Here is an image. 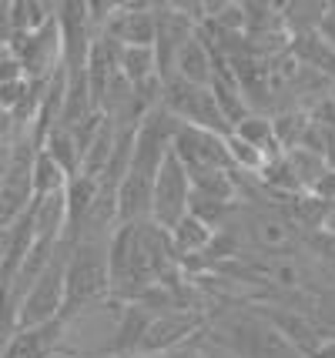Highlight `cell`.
<instances>
[{
    "label": "cell",
    "mask_w": 335,
    "mask_h": 358,
    "mask_svg": "<svg viewBox=\"0 0 335 358\" xmlns=\"http://www.w3.org/2000/svg\"><path fill=\"white\" fill-rule=\"evenodd\" d=\"M54 10H57V3H48V0H10V31L14 34L37 31L48 20H54Z\"/></svg>",
    "instance_id": "obj_20"
},
{
    "label": "cell",
    "mask_w": 335,
    "mask_h": 358,
    "mask_svg": "<svg viewBox=\"0 0 335 358\" xmlns=\"http://www.w3.org/2000/svg\"><path fill=\"white\" fill-rule=\"evenodd\" d=\"M37 148L64 171V178L80 174V151H78V141H74V131H67V127H61V124L50 127Z\"/></svg>",
    "instance_id": "obj_16"
},
{
    "label": "cell",
    "mask_w": 335,
    "mask_h": 358,
    "mask_svg": "<svg viewBox=\"0 0 335 358\" xmlns=\"http://www.w3.org/2000/svg\"><path fill=\"white\" fill-rule=\"evenodd\" d=\"M64 262H67V241L54 255V262L44 268V275L27 288V295L20 298L17 328H37L61 322V315H64Z\"/></svg>",
    "instance_id": "obj_6"
},
{
    "label": "cell",
    "mask_w": 335,
    "mask_h": 358,
    "mask_svg": "<svg viewBox=\"0 0 335 358\" xmlns=\"http://www.w3.org/2000/svg\"><path fill=\"white\" fill-rule=\"evenodd\" d=\"M168 78H178L185 84H194V87H208L211 84V78H215V54H211V44H205V37L198 31L175 50Z\"/></svg>",
    "instance_id": "obj_10"
},
{
    "label": "cell",
    "mask_w": 335,
    "mask_h": 358,
    "mask_svg": "<svg viewBox=\"0 0 335 358\" xmlns=\"http://www.w3.org/2000/svg\"><path fill=\"white\" fill-rule=\"evenodd\" d=\"M108 271H111V298L128 305L161 281H178L181 262L171 251L168 231L141 221V224H117L108 238Z\"/></svg>",
    "instance_id": "obj_1"
},
{
    "label": "cell",
    "mask_w": 335,
    "mask_h": 358,
    "mask_svg": "<svg viewBox=\"0 0 335 358\" xmlns=\"http://www.w3.org/2000/svg\"><path fill=\"white\" fill-rule=\"evenodd\" d=\"M269 117H271L275 144L282 148V155L302 144L305 131H308V114H305V108H282V110H275V114H269Z\"/></svg>",
    "instance_id": "obj_18"
},
{
    "label": "cell",
    "mask_w": 335,
    "mask_h": 358,
    "mask_svg": "<svg viewBox=\"0 0 335 358\" xmlns=\"http://www.w3.org/2000/svg\"><path fill=\"white\" fill-rule=\"evenodd\" d=\"M188 204H192V178L181 168V161L168 151L151 185V224L168 231L188 215Z\"/></svg>",
    "instance_id": "obj_7"
},
{
    "label": "cell",
    "mask_w": 335,
    "mask_h": 358,
    "mask_svg": "<svg viewBox=\"0 0 335 358\" xmlns=\"http://www.w3.org/2000/svg\"><path fill=\"white\" fill-rule=\"evenodd\" d=\"M185 352V348H181ZM181 352H171V355H131V358H181Z\"/></svg>",
    "instance_id": "obj_27"
},
{
    "label": "cell",
    "mask_w": 335,
    "mask_h": 358,
    "mask_svg": "<svg viewBox=\"0 0 335 358\" xmlns=\"http://www.w3.org/2000/svg\"><path fill=\"white\" fill-rule=\"evenodd\" d=\"M245 231H248V238H252V245L258 251H269V255L292 248V241H295V224L288 218H282L278 211H258V215H252L248 224H245Z\"/></svg>",
    "instance_id": "obj_14"
},
{
    "label": "cell",
    "mask_w": 335,
    "mask_h": 358,
    "mask_svg": "<svg viewBox=\"0 0 335 358\" xmlns=\"http://www.w3.org/2000/svg\"><path fill=\"white\" fill-rule=\"evenodd\" d=\"M64 338V322H50L37 328H17L14 338L3 345L0 358H50L61 348Z\"/></svg>",
    "instance_id": "obj_12"
},
{
    "label": "cell",
    "mask_w": 335,
    "mask_h": 358,
    "mask_svg": "<svg viewBox=\"0 0 335 358\" xmlns=\"http://www.w3.org/2000/svg\"><path fill=\"white\" fill-rule=\"evenodd\" d=\"M181 358H205V352H201V342L192 345V348H185V352H181Z\"/></svg>",
    "instance_id": "obj_25"
},
{
    "label": "cell",
    "mask_w": 335,
    "mask_h": 358,
    "mask_svg": "<svg viewBox=\"0 0 335 358\" xmlns=\"http://www.w3.org/2000/svg\"><path fill=\"white\" fill-rule=\"evenodd\" d=\"M27 80L24 78H10V80H0V110L3 114H14V108L27 97Z\"/></svg>",
    "instance_id": "obj_22"
},
{
    "label": "cell",
    "mask_w": 335,
    "mask_h": 358,
    "mask_svg": "<svg viewBox=\"0 0 335 358\" xmlns=\"http://www.w3.org/2000/svg\"><path fill=\"white\" fill-rule=\"evenodd\" d=\"M27 224H31L34 241H64L67 234V208L64 191L48 194V198H34L27 208Z\"/></svg>",
    "instance_id": "obj_13"
},
{
    "label": "cell",
    "mask_w": 335,
    "mask_h": 358,
    "mask_svg": "<svg viewBox=\"0 0 335 358\" xmlns=\"http://www.w3.org/2000/svg\"><path fill=\"white\" fill-rule=\"evenodd\" d=\"M10 0H0V47H10Z\"/></svg>",
    "instance_id": "obj_23"
},
{
    "label": "cell",
    "mask_w": 335,
    "mask_h": 358,
    "mask_svg": "<svg viewBox=\"0 0 335 358\" xmlns=\"http://www.w3.org/2000/svg\"><path fill=\"white\" fill-rule=\"evenodd\" d=\"M67 185L64 171L50 161L41 148H37V155H34V164H31V191L34 198H48V194H61Z\"/></svg>",
    "instance_id": "obj_21"
},
{
    "label": "cell",
    "mask_w": 335,
    "mask_h": 358,
    "mask_svg": "<svg viewBox=\"0 0 335 358\" xmlns=\"http://www.w3.org/2000/svg\"><path fill=\"white\" fill-rule=\"evenodd\" d=\"M171 155L181 161L188 178L208 171H231L228 151H224V138L211 134V131H201V127L178 124L175 138H171Z\"/></svg>",
    "instance_id": "obj_8"
},
{
    "label": "cell",
    "mask_w": 335,
    "mask_h": 358,
    "mask_svg": "<svg viewBox=\"0 0 335 358\" xmlns=\"http://www.w3.org/2000/svg\"><path fill=\"white\" fill-rule=\"evenodd\" d=\"M7 50H10V57L20 67V78L27 84H44L64 67L57 20H48L44 27H37L31 34H14Z\"/></svg>",
    "instance_id": "obj_5"
},
{
    "label": "cell",
    "mask_w": 335,
    "mask_h": 358,
    "mask_svg": "<svg viewBox=\"0 0 335 358\" xmlns=\"http://www.w3.org/2000/svg\"><path fill=\"white\" fill-rule=\"evenodd\" d=\"M117 74L128 80L131 87L141 84V80H148V78H158V57H155V47H121Z\"/></svg>",
    "instance_id": "obj_19"
},
{
    "label": "cell",
    "mask_w": 335,
    "mask_h": 358,
    "mask_svg": "<svg viewBox=\"0 0 335 358\" xmlns=\"http://www.w3.org/2000/svg\"><path fill=\"white\" fill-rule=\"evenodd\" d=\"M201 352H205V358H238L235 352H228V348H222V345L208 342L205 335H201Z\"/></svg>",
    "instance_id": "obj_24"
},
{
    "label": "cell",
    "mask_w": 335,
    "mask_h": 358,
    "mask_svg": "<svg viewBox=\"0 0 335 358\" xmlns=\"http://www.w3.org/2000/svg\"><path fill=\"white\" fill-rule=\"evenodd\" d=\"M231 134L241 141H248L252 148H258L262 155H265V161H275V157H282V148L275 144V134H271V117L269 114H248L245 121H238V124L231 127Z\"/></svg>",
    "instance_id": "obj_17"
},
{
    "label": "cell",
    "mask_w": 335,
    "mask_h": 358,
    "mask_svg": "<svg viewBox=\"0 0 335 358\" xmlns=\"http://www.w3.org/2000/svg\"><path fill=\"white\" fill-rule=\"evenodd\" d=\"M7 238H10V231H0V268H3V258H7Z\"/></svg>",
    "instance_id": "obj_26"
},
{
    "label": "cell",
    "mask_w": 335,
    "mask_h": 358,
    "mask_svg": "<svg viewBox=\"0 0 335 358\" xmlns=\"http://www.w3.org/2000/svg\"><path fill=\"white\" fill-rule=\"evenodd\" d=\"M205 338L238 358H305L278 328L255 308H238L205 325Z\"/></svg>",
    "instance_id": "obj_3"
},
{
    "label": "cell",
    "mask_w": 335,
    "mask_h": 358,
    "mask_svg": "<svg viewBox=\"0 0 335 358\" xmlns=\"http://www.w3.org/2000/svg\"><path fill=\"white\" fill-rule=\"evenodd\" d=\"M97 181L94 178H84V174H74V178H67L64 185V208H67V234L64 241H71V234L80 228V221L84 215L91 211V204L97 198Z\"/></svg>",
    "instance_id": "obj_15"
},
{
    "label": "cell",
    "mask_w": 335,
    "mask_h": 358,
    "mask_svg": "<svg viewBox=\"0 0 335 358\" xmlns=\"http://www.w3.org/2000/svg\"><path fill=\"white\" fill-rule=\"evenodd\" d=\"M111 298V271H108V238H78L67 241L64 262V315L84 312Z\"/></svg>",
    "instance_id": "obj_2"
},
{
    "label": "cell",
    "mask_w": 335,
    "mask_h": 358,
    "mask_svg": "<svg viewBox=\"0 0 335 358\" xmlns=\"http://www.w3.org/2000/svg\"><path fill=\"white\" fill-rule=\"evenodd\" d=\"M101 34L117 47H155V3H117Z\"/></svg>",
    "instance_id": "obj_9"
},
{
    "label": "cell",
    "mask_w": 335,
    "mask_h": 358,
    "mask_svg": "<svg viewBox=\"0 0 335 358\" xmlns=\"http://www.w3.org/2000/svg\"><path fill=\"white\" fill-rule=\"evenodd\" d=\"M215 234H218V228H211L205 218H198V215H192V211L178 221V224L168 228V241H171L175 258L181 262V271H188V268L205 255L208 245L215 241Z\"/></svg>",
    "instance_id": "obj_11"
},
{
    "label": "cell",
    "mask_w": 335,
    "mask_h": 358,
    "mask_svg": "<svg viewBox=\"0 0 335 358\" xmlns=\"http://www.w3.org/2000/svg\"><path fill=\"white\" fill-rule=\"evenodd\" d=\"M37 155V141L31 131H20L10 144V161L0 178V231H10L17 221L27 215L34 201L31 191V164Z\"/></svg>",
    "instance_id": "obj_4"
}]
</instances>
